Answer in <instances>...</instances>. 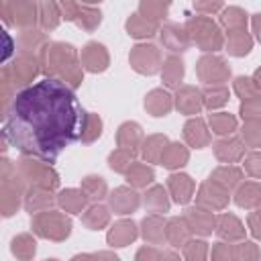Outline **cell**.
<instances>
[{
    "label": "cell",
    "instance_id": "obj_1",
    "mask_svg": "<svg viewBox=\"0 0 261 261\" xmlns=\"http://www.w3.org/2000/svg\"><path fill=\"white\" fill-rule=\"evenodd\" d=\"M88 114L71 88L45 77L20 90L6 114L4 137L20 153L55 161L57 155L84 137Z\"/></svg>",
    "mask_w": 261,
    "mask_h": 261
},
{
    "label": "cell",
    "instance_id": "obj_2",
    "mask_svg": "<svg viewBox=\"0 0 261 261\" xmlns=\"http://www.w3.org/2000/svg\"><path fill=\"white\" fill-rule=\"evenodd\" d=\"M169 188L173 192V198L175 202H188L190 196H192V190H194V184L190 181L188 175H171L169 177Z\"/></svg>",
    "mask_w": 261,
    "mask_h": 261
},
{
    "label": "cell",
    "instance_id": "obj_3",
    "mask_svg": "<svg viewBox=\"0 0 261 261\" xmlns=\"http://www.w3.org/2000/svg\"><path fill=\"white\" fill-rule=\"evenodd\" d=\"M137 51L143 55L141 59L139 57H133L135 61V67L139 71H145V73H153L157 69V51L155 47H137Z\"/></svg>",
    "mask_w": 261,
    "mask_h": 261
},
{
    "label": "cell",
    "instance_id": "obj_4",
    "mask_svg": "<svg viewBox=\"0 0 261 261\" xmlns=\"http://www.w3.org/2000/svg\"><path fill=\"white\" fill-rule=\"evenodd\" d=\"M84 61H86V65L92 71H98V69H104L106 55H104V51H102L100 45H88L86 51H84Z\"/></svg>",
    "mask_w": 261,
    "mask_h": 261
},
{
    "label": "cell",
    "instance_id": "obj_5",
    "mask_svg": "<svg viewBox=\"0 0 261 261\" xmlns=\"http://www.w3.org/2000/svg\"><path fill=\"white\" fill-rule=\"evenodd\" d=\"M218 232L224 239H241L243 237V228L241 222L234 216H222L218 220Z\"/></svg>",
    "mask_w": 261,
    "mask_h": 261
},
{
    "label": "cell",
    "instance_id": "obj_6",
    "mask_svg": "<svg viewBox=\"0 0 261 261\" xmlns=\"http://www.w3.org/2000/svg\"><path fill=\"white\" fill-rule=\"evenodd\" d=\"M112 206L118 208V210L124 214V212L133 210V208H137V194H133V192H128V190H124V188H120V190H116V196L112 194Z\"/></svg>",
    "mask_w": 261,
    "mask_h": 261
},
{
    "label": "cell",
    "instance_id": "obj_7",
    "mask_svg": "<svg viewBox=\"0 0 261 261\" xmlns=\"http://www.w3.org/2000/svg\"><path fill=\"white\" fill-rule=\"evenodd\" d=\"M169 96L165 94V92H159V90H155V92H151V96H149V100H147V108L155 114V116H161V114H165L167 110H169Z\"/></svg>",
    "mask_w": 261,
    "mask_h": 261
},
{
    "label": "cell",
    "instance_id": "obj_8",
    "mask_svg": "<svg viewBox=\"0 0 261 261\" xmlns=\"http://www.w3.org/2000/svg\"><path fill=\"white\" fill-rule=\"evenodd\" d=\"M177 106L184 112H196L200 108V94L192 88H186L179 96H177Z\"/></svg>",
    "mask_w": 261,
    "mask_h": 261
},
{
    "label": "cell",
    "instance_id": "obj_9",
    "mask_svg": "<svg viewBox=\"0 0 261 261\" xmlns=\"http://www.w3.org/2000/svg\"><path fill=\"white\" fill-rule=\"evenodd\" d=\"M186 139H188L190 145H194V147L204 145V143L208 141V135L204 133V124H202L200 120L188 122V126H186Z\"/></svg>",
    "mask_w": 261,
    "mask_h": 261
},
{
    "label": "cell",
    "instance_id": "obj_10",
    "mask_svg": "<svg viewBox=\"0 0 261 261\" xmlns=\"http://www.w3.org/2000/svg\"><path fill=\"white\" fill-rule=\"evenodd\" d=\"M108 239H110V243H116V245H124V243L133 241L135 239V224L133 222H120L116 226V230L110 232Z\"/></svg>",
    "mask_w": 261,
    "mask_h": 261
},
{
    "label": "cell",
    "instance_id": "obj_11",
    "mask_svg": "<svg viewBox=\"0 0 261 261\" xmlns=\"http://www.w3.org/2000/svg\"><path fill=\"white\" fill-rule=\"evenodd\" d=\"M216 155L218 159L222 161H228V159H237L241 155V143L239 141H220L216 145Z\"/></svg>",
    "mask_w": 261,
    "mask_h": 261
},
{
    "label": "cell",
    "instance_id": "obj_12",
    "mask_svg": "<svg viewBox=\"0 0 261 261\" xmlns=\"http://www.w3.org/2000/svg\"><path fill=\"white\" fill-rule=\"evenodd\" d=\"M186 157H188V153L179 145H171V149L161 155V161L165 167H177V165H184Z\"/></svg>",
    "mask_w": 261,
    "mask_h": 261
},
{
    "label": "cell",
    "instance_id": "obj_13",
    "mask_svg": "<svg viewBox=\"0 0 261 261\" xmlns=\"http://www.w3.org/2000/svg\"><path fill=\"white\" fill-rule=\"evenodd\" d=\"M210 124H212L214 133L224 135V133H230L234 128V118L228 114H214V116H210Z\"/></svg>",
    "mask_w": 261,
    "mask_h": 261
},
{
    "label": "cell",
    "instance_id": "obj_14",
    "mask_svg": "<svg viewBox=\"0 0 261 261\" xmlns=\"http://www.w3.org/2000/svg\"><path fill=\"white\" fill-rule=\"evenodd\" d=\"M257 194H259V188L255 184H245V188L239 190L237 194V202L239 206H251L257 202Z\"/></svg>",
    "mask_w": 261,
    "mask_h": 261
},
{
    "label": "cell",
    "instance_id": "obj_15",
    "mask_svg": "<svg viewBox=\"0 0 261 261\" xmlns=\"http://www.w3.org/2000/svg\"><path fill=\"white\" fill-rule=\"evenodd\" d=\"M84 202H86L84 194H77V192H73V190L61 194V204H63L65 208H69L71 212H77V210L84 206Z\"/></svg>",
    "mask_w": 261,
    "mask_h": 261
},
{
    "label": "cell",
    "instance_id": "obj_16",
    "mask_svg": "<svg viewBox=\"0 0 261 261\" xmlns=\"http://www.w3.org/2000/svg\"><path fill=\"white\" fill-rule=\"evenodd\" d=\"M181 73H184L181 61H177V59H169V61H167V67H165V82H167L169 86H175L177 80L181 77Z\"/></svg>",
    "mask_w": 261,
    "mask_h": 261
},
{
    "label": "cell",
    "instance_id": "obj_17",
    "mask_svg": "<svg viewBox=\"0 0 261 261\" xmlns=\"http://www.w3.org/2000/svg\"><path fill=\"white\" fill-rule=\"evenodd\" d=\"M151 179H153V173H151V169H147V167L135 165V167L128 171V181H133V184H137V186L149 184Z\"/></svg>",
    "mask_w": 261,
    "mask_h": 261
},
{
    "label": "cell",
    "instance_id": "obj_18",
    "mask_svg": "<svg viewBox=\"0 0 261 261\" xmlns=\"http://www.w3.org/2000/svg\"><path fill=\"white\" fill-rule=\"evenodd\" d=\"M212 177H224V179H220L218 184H222L224 188H232V186L241 179V173H239L237 169H226V167H222V169L214 171V175H212Z\"/></svg>",
    "mask_w": 261,
    "mask_h": 261
},
{
    "label": "cell",
    "instance_id": "obj_19",
    "mask_svg": "<svg viewBox=\"0 0 261 261\" xmlns=\"http://www.w3.org/2000/svg\"><path fill=\"white\" fill-rule=\"evenodd\" d=\"M190 218H194V222L198 224V230H200V232H210V230H212V218H210L206 212L190 210Z\"/></svg>",
    "mask_w": 261,
    "mask_h": 261
},
{
    "label": "cell",
    "instance_id": "obj_20",
    "mask_svg": "<svg viewBox=\"0 0 261 261\" xmlns=\"http://www.w3.org/2000/svg\"><path fill=\"white\" fill-rule=\"evenodd\" d=\"M241 112H243V116H245V118H261V100L243 104Z\"/></svg>",
    "mask_w": 261,
    "mask_h": 261
},
{
    "label": "cell",
    "instance_id": "obj_21",
    "mask_svg": "<svg viewBox=\"0 0 261 261\" xmlns=\"http://www.w3.org/2000/svg\"><path fill=\"white\" fill-rule=\"evenodd\" d=\"M222 22L224 24H239V27H245V16H243V12L241 10H228V12H224V16H222Z\"/></svg>",
    "mask_w": 261,
    "mask_h": 261
},
{
    "label": "cell",
    "instance_id": "obj_22",
    "mask_svg": "<svg viewBox=\"0 0 261 261\" xmlns=\"http://www.w3.org/2000/svg\"><path fill=\"white\" fill-rule=\"evenodd\" d=\"M247 171L253 175H261V153H253L247 159Z\"/></svg>",
    "mask_w": 261,
    "mask_h": 261
},
{
    "label": "cell",
    "instance_id": "obj_23",
    "mask_svg": "<svg viewBox=\"0 0 261 261\" xmlns=\"http://www.w3.org/2000/svg\"><path fill=\"white\" fill-rule=\"evenodd\" d=\"M86 184H90L92 186V198H102V194H104V181H100V177H88V181Z\"/></svg>",
    "mask_w": 261,
    "mask_h": 261
},
{
    "label": "cell",
    "instance_id": "obj_24",
    "mask_svg": "<svg viewBox=\"0 0 261 261\" xmlns=\"http://www.w3.org/2000/svg\"><path fill=\"white\" fill-rule=\"evenodd\" d=\"M122 161H128V155H124V153H120V151L110 155V165H112V169L122 171V169H124V165H126V163H122Z\"/></svg>",
    "mask_w": 261,
    "mask_h": 261
},
{
    "label": "cell",
    "instance_id": "obj_25",
    "mask_svg": "<svg viewBox=\"0 0 261 261\" xmlns=\"http://www.w3.org/2000/svg\"><path fill=\"white\" fill-rule=\"evenodd\" d=\"M208 96H210V98H208L206 102H208L210 108H212V106H220V104H224V100H226V98H224V96H226L224 90H220V92H212V94H208Z\"/></svg>",
    "mask_w": 261,
    "mask_h": 261
},
{
    "label": "cell",
    "instance_id": "obj_26",
    "mask_svg": "<svg viewBox=\"0 0 261 261\" xmlns=\"http://www.w3.org/2000/svg\"><path fill=\"white\" fill-rule=\"evenodd\" d=\"M251 228L255 232V237H261V216H251Z\"/></svg>",
    "mask_w": 261,
    "mask_h": 261
},
{
    "label": "cell",
    "instance_id": "obj_27",
    "mask_svg": "<svg viewBox=\"0 0 261 261\" xmlns=\"http://www.w3.org/2000/svg\"><path fill=\"white\" fill-rule=\"evenodd\" d=\"M198 6H200V8H212V10H214V8L220 6V0H208L206 4H198Z\"/></svg>",
    "mask_w": 261,
    "mask_h": 261
},
{
    "label": "cell",
    "instance_id": "obj_28",
    "mask_svg": "<svg viewBox=\"0 0 261 261\" xmlns=\"http://www.w3.org/2000/svg\"><path fill=\"white\" fill-rule=\"evenodd\" d=\"M253 24H255V31H257V37H259V41H261V14H257V16H255V20H253Z\"/></svg>",
    "mask_w": 261,
    "mask_h": 261
},
{
    "label": "cell",
    "instance_id": "obj_29",
    "mask_svg": "<svg viewBox=\"0 0 261 261\" xmlns=\"http://www.w3.org/2000/svg\"><path fill=\"white\" fill-rule=\"evenodd\" d=\"M255 80H257V86H261V69L255 73Z\"/></svg>",
    "mask_w": 261,
    "mask_h": 261
}]
</instances>
